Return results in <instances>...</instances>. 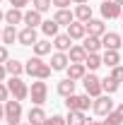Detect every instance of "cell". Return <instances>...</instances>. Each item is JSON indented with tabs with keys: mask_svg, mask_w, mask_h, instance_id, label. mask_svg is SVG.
Returning <instances> with one entry per match:
<instances>
[{
	"mask_svg": "<svg viewBox=\"0 0 123 125\" xmlns=\"http://www.w3.org/2000/svg\"><path fill=\"white\" fill-rule=\"evenodd\" d=\"M65 120H68V125H87L89 118L85 115V111H68Z\"/></svg>",
	"mask_w": 123,
	"mask_h": 125,
	"instance_id": "20",
	"label": "cell"
},
{
	"mask_svg": "<svg viewBox=\"0 0 123 125\" xmlns=\"http://www.w3.org/2000/svg\"><path fill=\"white\" fill-rule=\"evenodd\" d=\"M113 113H116V115L121 118V123H123V104H121V106H118V108H113Z\"/></svg>",
	"mask_w": 123,
	"mask_h": 125,
	"instance_id": "41",
	"label": "cell"
},
{
	"mask_svg": "<svg viewBox=\"0 0 123 125\" xmlns=\"http://www.w3.org/2000/svg\"><path fill=\"white\" fill-rule=\"evenodd\" d=\"M121 39H123V36H121Z\"/></svg>",
	"mask_w": 123,
	"mask_h": 125,
	"instance_id": "51",
	"label": "cell"
},
{
	"mask_svg": "<svg viewBox=\"0 0 123 125\" xmlns=\"http://www.w3.org/2000/svg\"><path fill=\"white\" fill-rule=\"evenodd\" d=\"M24 72H27L29 77H34V79H48L53 70H51L48 62H44L39 55H34V58H29V60L24 62Z\"/></svg>",
	"mask_w": 123,
	"mask_h": 125,
	"instance_id": "1",
	"label": "cell"
},
{
	"mask_svg": "<svg viewBox=\"0 0 123 125\" xmlns=\"http://www.w3.org/2000/svg\"><path fill=\"white\" fill-rule=\"evenodd\" d=\"M5 120L7 125H19L22 123V101H5Z\"/></svg>",
	"mask_w": 123,
	"mask_h": 125,
	"instance_id": "3",
	"label": "cell"
},
{
	"mask_svg": "<svg viewBox=\"0 0 123 125\" xmlns=\"http://www.w3.org/2000/svg\"><path fill=\"white\" fill-rule=\"evenodd\" d=\"M75 19L77 22H89L92 19V7L85 2V5H77L75 7Z\"/></svg>",
	"mask_w": 123,
	"mask_h": 125,
	"instance_id": "24",
	"label": "cell"
},
{
	"mask_svg": "<svg viewBox=\"0 0 123 125\" xmlns=\"http://www.w3.org/2000/svg\"><path fill=\"white\" fill-rule=\"evenodd\" d=\"M118 84H121V82L113 79L111 75H109L106 79H101V87H104V92H106V94H116V92H118Z\"/></svg>",
	"mask_w": 123,
	"mask_h": 125,
	"instance_id": "31",
	"label": "cell"
},
{
	"mask_svg": "<svg viewBox=\"0 0 123 125\" xmlns=\"http://www.w3.org/2000/svg\"><path fill=\"white\" fill-rule=\"evenodd\" d=\"M7 89H10V94H12V99H17V101H24V99L29 96V87H27V82H24L22 77H10Z\"/></svg>",
	"mask_w": 123,
	"mask_h": 125,
	"instance_id": "5",
	"label": "cell"
},
{
	"mask_svg": "<svg viewBox=\"0 0 123 125\" xmlns=\"http://www.w3.org/2000/svg\"><path fill=\"white\" fill-rule=\"evenodd\" d=\"M101 46H104V51H118V48L123 46L121 34H116V31H106V34L101 36Z\"/></svg>",
	"mask_w": 123,
	"mask_h": 125,
	"instance_id": "9",
	"label": "cell"
},
{
	"mask_svg": "<svg viewBox=\"0 0 123 125\" xmlns=\"http://www.w3.org/2000/svg\"><path fill=\"white\" fill-rule=\"evenodd\" d=\"M68 36L73 39V41H80V39H85L87 36V27H85V22H73L70 27H68Z\"/></svg>",
	"mask_w": 123,
	"mask_h": 125,
	"instance_id": "15",
	"label": "cell"
},
{
	"mask_svg": "<svg viewBox=\"0 0 123 125\" xmlns=\"http://www.w3.org/2000/svg\"><path fill=\"white\" fill-rule=\"evenodd\" d=\"M5 22H7L10 27L24 24V12H22V10H17V7H10V10L5 12Z\"/></svg>",
	"mask_w": 123,
	"mask_h": 125,
	"instance_id": "17",
	"label": "cell"
},
{
	"mask_svg": "<svg viewBox=\"0 0 123 125\" xmlns=\"http://www.w3.org/2000/svg\"><path fill=\"white\" fill-rule=\"evenodd\" d=\"M121 15H123V7L116 0H104L101 2V17L104 19H118Z\"/></svg>",
	"mask_w": 123,
	"mask_h": 125,
	"instance_id": "8",
	"label": "cell"
},
{
	"mask_svg": "<svg viewBox=\"0 0 123 125\" xmlns=\"http://www.w3.org/2000/svg\"><path fill=\"white\" fill-rule=\"evenodd\" d=\"M51 46H53V43H51V41H46V39H44V41H36V43H34V53H36L39 58H44V55H48V53H51Z\"/></svg>",
	"mask_w": 123,
	"mask_h": 125,
	"instance_id": "29",
	"label": "cell"
},
{
	"mask_svg": "<svg viewBox=\"0 0 123 125\" xmlns=\"http://www.w3.org/2000/svg\"><path fill=\"white\" fill-rule=\"evenodd\" d=\"M0 39H2V29H0Z\"/></svg>",
	"mask_w": 123,
	"mask_h": 125,
	"instance_id": "48",
	"label": "cell"
},
{
	"mask_svg": "<svg viewBox=\"0 0 123 125\" xmlns=\"http://www.w3.org/2000/svg\"><path fill=\"white\" fill-rule=\"evenodd\" d=\"M56 89H58V94H61L63 99H68L70 94H75V82L65 77V79H61V82H58V87H56Z\"/></svg>",
	"mask_w": 123,
	"mask_h": 125,
	"instance_id": "21",
	"label": "cell"
},
{
	"mask_svg": "<svg viewBox=\"0 0 123 125\" xmlns=\"http://www.w3.org/2000/svg\"><path fill=\"white\" fill-rule=\"evenodd\" d=\"M5 67H7V75H12V77H19L24 72V62H19V60H7Z\"/></svg>",
	"mask_w": 123,
	"mask_h": 125,
	"instance_id": "28",
	"label": "cell"
},
{
	"mask_svg": "<svg viewBox=\"0 0 123 125\" xmlns=\"http://www.w3.org/2000/svg\"><path fill=\"white\" fill-rule=\"evenodd\" d=\"M101 62H104L106 67H116V65H121V55H118V51H104Z\"/></svg>",
	"mask_w": 123,
	"mask_h": 125,
	"instance_id": "23",
	"label": "cell"
},
{
	"mask_svg": "<svg viewBox=\"0 0 123 125\" xmlns=\"http://www.w3.org/2000/svg\"><path fill=\"white\" fill-rule=\"evenodd\" d=\"M92 96L89 94H70L68 99H65V108L68 111H87L92 106Z\"/></svg>",
	"mask_w": 123,
	"mask_h": 125,
	"instance_id": "2",
	"label": "cell"
},
{
	"mask_svg": "<svg viewBox=\"0 0 123 125\" xmlns=\"http://www.w3.org/2000/svg\"><path fill=\"white\" fill-rule=\"evenodd\" d=\"M116 2H118V5H121V7H123V0H116Z\"/></svg>",
	"mask_w": 123,
	"mask_h": 125,
	"instance_id": "46",
	"label": "cell"
},
{
	"mask_svg": "<svg viewBox=\"0 0 123 125\" xmlns=\"http://www.w3.org/2000/svg\"><path fill=\"white\" fill-rule=\"evenodd\" d=\"M10 96H12V94H10V89H7V84H2V82H0V104L10 101Z\"/></svg>",
	"mask_w": 123,
	"mask_h": 125,
	"instance_id": "35",
	"label": "cell"
},
{
	"mask_svg": "<svg viewBox=\"0 0 123 125\" xmlns=\"http://www.w3.org/2000/svg\"><path fill=\"white\" fill-rule=\"evenodd\" d=\"M101 125H121V118H118L116 113H109L106 118L101 120Z\"/></svg>",
	"mask_w": 123,
	"mask_h": 125,
	"instance_id": "34",
	"label": "cell"
},
{
	"mask_svg": "<svg viewBox=\"0 0 123 125\" xmlns=\"http://www.w3.org/2000/svg\"><path fill=\"white\" fill-rule=\"evenodd\" d=\"M46 111L41 108V106H31L29 108V113H27V123H31V125H44L46 123Z\"/></svg>",
	"mask_w": 123,
	"mask_h": 125,
	"instance_id": "12",
	"label": "cell"
},
{
	"mask_svg": "<svg viewBox=\"0 0 123 125\" xmlns=\"http://www.w3.org/2000/svg\"><path fill=\"white\" fill-rule=\"evenodd\" d=\"M12 2V7H17V10H22L24 5H31V0H10Z\"/></svg>",
	"mask_w": 123,
	"mask_h": 125,
	"instance_id": "39",
	"label": "cell"
},
{
	"mask_svg": "<svg viewBox=\"0 0 123 125\" xmlns=\"http://www.w3.org/2000/svg\"><path fill=\"white\" fill-rule=\"evenodd\" d=\"M29 96H31V104H34V106H44V104H46V96H48V87H46V82H44V79H36V82H31Z\"/></svg>",
	"mask_w": 123,
	"mask_h": 125,
	"instance_id": "4",
	"label": "cell"
},
{
	"mask_svg": "<svg viewBox=\"0 0 123 125\" xmlns=\"http://www.w3.org/2000/svg\"><path fill=\"white\" fill-rule=\"evenodd\" d=\"M7 60H10V53H7V46H0V65H5Z\"/></svg>",
	"mask_w": 123,
	"mask_h": 125,
	"instance_id": "37",
	"label": "cell"
},
{
	"mask_svg": "<svg viewBox=\"0 0 123 125\" xmlns=\"http://www.w3.org/2000/svg\"><path fill=\"white\" fill-rule=\"evenodd\" d=\"M0 2H2V0H0Z\"/></svg>",
	"mask_w": 123,
	"mask_h": 125,
	"instance_id": "50",
	"label": "cell"
},
{
	"mask_svg": "<svg viewBox=\"0 0 123 125\" xmlns=\"http://www.w3.org/2000/svg\"><path fill=\"white\" fill-rule=\"evenodd\" d=\"M73 2H77V5H85V2H89V0H73Z\"/></svg>",
	"mask_w": 123,
	"mask_h": 125,
	"instance_id": "44",
	"label": "cell"
},
{
	"mask_svg": "<svg viewBox=\"0 0 123 125\" xmlns=\"http://www.w3.org/2000/svg\"><path fill=\"white\" fill-rule=\"evenodd\" d=\"M65 75H68V79H73V82L85 79L87 67H85V62H70V65H68V70H65Z\"/></svg>",
	"mask_w": 123,
	"mask_h": 125,
	"instance_id": "11",
	"label": "cell"
},
{
	"mask_svg": "<svg viewBox=\"0 0 123 125\" xmlns=\"http://www.w3.org/2000/svg\"><path fill=\"white\" fill-rule=\"evenodd\" d=\"M68 58H70V62H85L87 51H85L82 46H73L70 51H68Z\"/></svg>",
	"mask_w": 123,
	"mask_h": 125,
	"instance_id": "26",
	"label": "cell"
},
{
	"mask_svg": "<svg viewBox=\"0 0 123 125\" xmlns=\"http://www.w3.org/2000/svg\"><path fill=\"white\" fill-rule=\"evenodd\" d=\"M68 65H70V58H68V53H61V51H56V53L51 55V70H53V72L68 70Z\"/></svg>",
	"mask_w": 123,
	"mask_h": 125,
	"instance_id": "10",
	"label": "cell"
},
{
	"mask_svg": "<svg viewBox=\"0 0 123 125\" xmlns=\"http://www.w3.org/2000/svg\"><path fill=\"white\" fill-rule=\"evenodd\" d=\"M87 125H101V120H87Z\"/></svg>",
	"mask_w": 123,
	"mask_h": 125,
	"instance_id": "43",
	"label": "cell"
},
{
	"mask_svg": "<svg viewBox=\"0 0 123 125\" xmlns=\"http://www.w3.org/2000/svg\"><path fill=\"white\" fill-rule=\"evenodd\" d=\"M92 108L97 115H101V118H106L109 113H113V101H111V94H101V96H97L92 104Z\"/></svg>",
	"mask_w": 123,
	"mask_h": 125,
	"instance_id": "7",
	"label": "cell"
},
{
	"mask_svg": "<svg viewBox=\"0 0 123 125\" xmlns=\"http://www.w3.org/2000/svg\"><path fill=\"white\" fill-rule=\"evenodd\" d=\"M19 125H31V123H19Z\"/></svg>",
	"mask_w": 123,
	"mask_h": 125,
	"instance_id": "47",
	"label": "cell"
},
{
	"mask_svg": "<svg viewBox=\"0 0 123 125\" xmlns=\"http://www.w3.org/2000/svg\"><path fill=\"white\" fill-rule=\"evenodd\" d=\"M5 118V104H0V120Z\"/></svg>",
	"mask_w": 123,
	"mask_h": 125,
	"instance_id": "42",
	"label": "cell"
},
{
	"mask_svg": "<svg viewBox=\"0 0 123 125\" xmlns=\"http://www.w3.org/2000/svg\"><path fill=\"white\" fill-rule=\"evenodd\" d=\"M85 27H87V34L89 36H104L106 34V27H104V19H89V22H85Z\"/></svg>",
	"mask_w": 123,
	"mask_h": 125,
	"instance_id": "14",
	"label": "cell"
},
{
	"mask_svg": "<svg viewBox=\"0 0 123 125\" xmlns=\"http://www.w3.org/2000/svg\"><path fill=\"white\" fill-rule=\"evenodd\" d=\"M121 22H123V15H121Z\"/></svg>",
	"mask_w": 123,
	"mask_h": 125,
	"instance_id": "49",
	"label": "cell"
},
{
	"mask_svg": "<svg viewBox=\"0 0 123 125\" xmlns=\"http://www.w3.org/2000/svg\"><path fill=\"white\" fill-rule=\"evenodd\" d=\"M5 77H7V67L0 65V82H5Z\"/></svg>",
	"mask_w": 123,
	"mask_h": 125,
	"instance_id": "40",
	"label": "cell"
},
{
	"mask_svg": "<svg viewBox=\"0 0 123 125\" xmlns=\"http://www.w3.org/2000/svg\"><path fill=\"white\" fill-rule=\"evenodd\" d=\"M82 84H85V94H89L92 99H97V96H101V94H104V87H101V79L97 77L94 72H89V75H85V79H82Z\"/></svg>",
	"mask_w": 123,
	"mask_h": 125,
	"instance_id": "6",
	"label": "cell"
},
{
	"mask_svg": "<svg viewBox=\"0 0 123 125\" xmlns=\"http://www.w3.org/2000/svg\"><path fill=\"white\" fill-rule=\"evenodd\" d=\"M31 5H34V10H39L41 15L51 10V5H53V0H31Z\"/></svg>",
	"mask_w": 123,
	"mask_h": 125,
	"instance_id": "32",
	"label": "cell"
},
{
	"mask_svg": "<svg viewBox=\"0 0 123 125\" xmlns=\"http://www.w3.org/2000/svg\"><path fill=\"white\" fill-rule=\"evenodd\" d=\"M0 19H5V12H2V10H0Z\"/></svg>",
	"mask_w": 123,
	"mask_h": 125,
	"instance_id": "45",
	"label": "cell"
},
{
	"mask_svg": "<svg viewBox=\"0 0 123 125\" xmlns=\"http://www.w3.org/2000/svg\"><path fill=\"white\" fill-rule=\"evenodd\" d=\"M104 62H101V55L99 53H87V58H85V67H89V72L94 70H99Z\"/></svg>",
	"mask_w": 123,
	"mask_h": 125,
	"instance_id": "25",
	"label": "cell"
},
{
	"mask_svg": "<svg viewBox=\"0 0 123 125\" xmlns=\"http://www.w3.org/2000/svg\"><path fill=\"white\" fill-rule=\"evenodd\" d=\"M44 125H68V120H65L63 115H51V118H46Z\"/></svg>",
	"mask_w": 123,
	"mask_h": 125,
	"instance_id": "33",
	"label": "cell"
},
{
	"mask_svg": "<svg viewBox=\"0 0 123 125\" xmlns=\"http://www.w3.org/2000/svg\"><path fill=\"white\" fill-rule=\"evenodd\" d=\"M70 2H73V0H53V5H56L58 10H68V7H70Z\"/></svg>",
	"mask_w": 123,
	"mask_h": 125,
	"instance_id": "38",
	"label": "cell"
},
{
	"mask_svg": "<svg viewBox=\"0 0 123 125\" xmlns=\"http://www.w3.org/2000/svg\"><path fill=\"white\" fill-rule=\"evenodd\" d=\"M17 41H19V46H34V43L39 41V39H36V29H31V27H24V29L19 31Z\"/></svg>",
	"mask_w": 123,
	"mask_h": 125,
	"instance_id": "13",
	"label": "cell"
},
{
	"mask_svg": "<svg viewBox=\"0 0 123 125\" xmlns=\"http://www.w3.org/2000/svg\"><path fill=\"white\" fill-rule=\"evenodd\" d=\"M53 19H56L58 24H63V27H70V24L75 22V12H70V10H58Z\"/></svg>",
	"mask_w": 123,
	"mask_h": 125,
	"instance_id": "22",
	"label": "cell"
},
{
	"mask_svg": "<svg viewBox=\"0 0 123 125\" xmlns=\"http://www.w3.org/2000/svg\"><path fill=\"white\" fill-rule=\"evenodd\" d=\"M53 48L61 51V53H68V51L73 48V39H70L68 34H58V36L53 39Z\"/></svg>",
	"mask_w": 123,
	"mask_h": 125,
	"instance_id": "18",
	"label": "cell"
},
{
	"mask_svg": "<svg viewBox=\"0 0 123 125\" xmlns=\"http://www.w3.org/2000/svg\"><path fill=\"white\" fill-rule=\"evenodd\" d=\"M58 27H61V24H58V22H56V19H46V22H44V24H41V31H44V34H46L48 39H51V36H53V39H56V36H58Z\"/></svg>",
	"mask_w": 123,
	"mask_h": 125,
	"instance_id": "27",
	"label": "cell"
},
{
	"mask_svg": "<svg viewBox=\"0 0 123 125\" xmlns=\"http://www.w3.org/2000/svg\"><path fill=\"white\" fill-rule=\"evenodd\" d=\"M24 24H27V27H31V29L41 27V24H44L41 12H39V10H34V7H31V10H27V12H24Z\"/></svg>",
	"mask_w": 123,
	"mask_h": 125,
	"instance_id": "16",
	"label": "cell"
},
{
	"mask_svg": "<svg viewBox=\"0 0 123 125\" xmlns=\"http://www.w3.org/2000/svg\"><path fill=\"white\" fill-rule=\"evenodd\" d=\"M17 36H19V31H17L15 27H10V24H7V27L2 29V43H15Z\"/></svg>",
	"mask_w": 123,
	"mask_h": 125,
	"instance_id": "30",
	"label": "cell"
},
{
	"mask_svg": "<svg viewBox=\"0 0 123 125\" xmlns=\"http://www.w3.org/2000/svg\"><path fill=\"white\" fill-rule=\"evenodd\" d=\"M111 77L123 82V65H116V67H111Z\"/></svg>",
	"mask_w": 123,
	"mask_h": 125,
	"instance_id": "36",
	"label": "cell"
},
{
	"mask_svg": "<svg viewBox=\"0 0 123 125\" xmlns=\"http://www.w3.org/2000/svg\"><path fill=\"white\" fill-rule=\"evenodd\" d=\"M82 48H85L87 53H99V48H104V46H101V36H89V34H87Z\"/></svg>",
	"mask_w": 123,
	"mask_h": 125,
	"instance_id": "19",
	"label": "cell"
}]
</instances>
